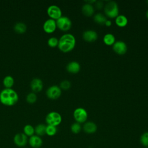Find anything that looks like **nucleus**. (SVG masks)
<instances>
[{
    "label": "nucleus",
    "mask_w": 148,
    "mask_h": 148,
    "mask_svg": "<svg viewBox=\"0 0 148 148\" xmlns=\"http://www.w3.org/2000/svg\"><path fill=\"white\" fill-rule=\"evenodd\" d=\"M57 132V127L47 125H46V134L49 136H54Z\"/></svg>",
    "instance_id": "393cba45"
},
{
    "label": "nucleus",
    "mask_w": 148,
    "mask_h": 148,
    "mask_svg": "<svg viewBox=\"0 0 148 148\" xmlns=\"http://www.w3.org/2000/svg\"><path fill=\"white\" fill-rule=\"evenodd\" d=\"M105 25L106 26V27H110L112 25V21L109 20H107L105 23Z\"/></svg>",
    "instance_id": "2f4dec72"
},
{
    "label": "nucleus",
    "mask_w": 148,
    "mask_h": 148,
    "mask_svg": "<svg viewBox=\"0 0 148 148\" xmlns=\"http://www.w3.org/2000/svg\"><path fill=\"white\" fill-rule=\"evenodd\" d=\"M46 125L43 124H39L37 125L35 128V133L36 135L40 136L46 134Z\"/></svg>",
    "instance_id": "412c9836"
},
{
    "label": "nucleus",
    "mask_w": 148,
    "mask_h": 148,
    "mask_svg": "<svg viewBox=\"0 0 148 148\" xmlns=\"http://www.w3.org/2000/svg\"><path fill=\"white\" fill-rule=\"evenodd\" d=\"M115 23L118 27H124L128 24V19L124 15H119L116 17Z\"/></svg>",
    "instance_id": "a211bd4d"
},
{
    "label": "nucleus",
    "mask_w": 148,
    "mask_h": 148,
    "mask_svg": "<svg viewBox=\"0 0 148 148\" xmlns=\"http://www.w3.org/2000/svg\"><path fill=\"white\" fill-rule=\"evenodd\" d=\"M56 22L57 27L63 31H68L72 27V21L71 19L66 16H61L56 20Z\"/></svg>",
    "instance_id": "39448f33"
},
{
    "label": "nucleus",
    "mask_w": 148,
    "mask_h": 148,
    "mask_svg": "<svg viewBox=\"0 0 148 148\" xmlns=\"http://www.w3.org/2000/svg\"><path fill=\"white\" fill-rule=\"evenodd\" d=\"M14 79L12 76L8 75L3 78V84L7 88H10L14 84Z\"/></svg>",
    "instance_id": "4be33fe9"
},
{
    "label": "nucleus",
    "mask_w": 148,
    "mask_h": 148,
    "mask_svg": "<svg viewBox=\"0 0 148 148\" xmlns=\"http://www.w3.org/2000/svg\"><path fill=\"white\" fill-rule=\"evenodd\" d=\"M62 121V117L61 114L57 112H51L46 116V122L47 125L57 127Z\"/></svg>",
    "instance_id": "20e7f679"
},
{
    "label": "nucleus",
    "mask_w": 148,
    "mask_h": 148,
    "mask_svg": "<svg viewBox=\"0 0 148 148\" xmlns=\"http://www.w3.org/2000/svg\"><path fill=\"white\" fill-rule=\"evenodd\" d=\"M146 17L148 18V10H147V12H146Z\"/></svg>",
    "instance_id": "473e14b6"
},
{
    "label": "nucleus",
    "mask_w": 148,
    "mask_h": 148,
    "mask_svg": "<svg viewBox=\"0 0 148 148\" xmlns=\"http://www.w3.org/2000/svg\"><path fill=\"white\" fill-rule=\"evenodd\" d=\"M47 13L49 16L53 20H57L62 16V11L61 9L57 5H51L48 7Z\"/></svg>",
    "instance_id": "6e6552de"
},
{
    "label": "nucleus",
    "mask_w": 148,
    "mask_h": 148,
    "mask_svg": "<svg viewBox=\"0 0 148 148\" xmlns=\"http://www.w3.org/2000/svg\"><path fill=\"white\" fill-rule=\"evenodd\" d=\"M95 6H96V8H97L98 9H101L103 7V2H102V1H97V2H96Z\"/></svg>",
    "instance_id": "7c9ffc66"
},
{
    "label": "nucleus",
    "mask_w": 148,
    "mask_h": 148,
    "mask_svg": "<svg viewBox=\"0 0 148 148\" xmlns=\"http://www.w3.org/2000/svg\"><path fill=\"white\" fill-rule=\"evenodd\" d=\"M147 3H148V1H147Z\"/></svg>",
    "instance_id": "f704fd0d"
},
{
    "label": "nucleus",
    "mask_w": 148,
    "mask_h": 148,
    "mask_svg": "<svg viewBox=\"0 0 148 148\" xmlns=\"http://www.w3.org/2000/svg\"><path fill=\"white\" fill-rule=\"evenodd\" d=\"M82 12L84 15L90 17L93 15L94 13V8L91 4L86 3L82 8Z\"/></svg>",
    "instance_id": "f3484780"
},
{
    "label": "nucleus",
    "mask_w": 148,
    "mask_h": 148,
    "mask_svg": "<svg viewBox=\"0 0 148 148\" xmlns=\"http://www.w3.org/2000/svg\"><path fill=\"white\" fill-rule=\"evenodd\" d=\"M47 44L51 47H55L58 46V39L56 37H51L48 39Z\"/></svg>",
    "instance_id": "c85d7f7f"
},
{
    "label": "nucleus",
    "mask_w": 148,
    "mask_h": 148,
    "mask_svg": "<svg viewBox=\"0 0 148 148\" xmlns=\"http://www.w3.org/2000/svg\"><path fill=\"white\" fill-rule=\"evenodd\" d=\"M113 50L116 53L119 55H123L127 52V46L126 43L123 41H116L113 45Z\"/></svg>",
    "instance_id": "1a4fd4ad"
},
{
    "label": "nucleus",
    "mask_w": 148,
    "mask_h": 148,
    "mask_svg": "<svg viewBox=\"0 0 148 148\" xmlns=\"http://www.w3.org/2000/svg\"><path fill=\"white\" fill-rule=\"evenodd\" d=\"M76 45L75 36L71 34H65L61 36L58 40V47L64 53H68L72 51Z\"/></svg>",
    "instance_id": "f257e3e1"
},
{
    "label": "nucleus",
    "mask_w": 148,
    "mask_h": 148,
    "mask_svg": "<svg viewBox=\"0 0 148 148\" xmlns=\"http://www.w3.org/2000/svg\"><path fill=\"white\" fill-rule=\"evenodd\" d=\"M71 86V83L68 80H63L60 83V88L64 90H67L70 88Z\"/></svg>",
    "instance_id": "c756f323"
},
{
    "label": "nucleus",
    "mask_w": 148,
    "mask_h": 148,
    "mask_svg": "<svg viewBox=\"0 0 148 148\" xmlns=\"http://www.w3.org/2000/svg\"><path fill=\"white\" fill-rule=\"evenodd\" d=\"M14 143L18 147L25 146L28 142V138L24 133H18L16 134L13 138Z\"/></svg>",
    "instance_id": "9d476101"
},
{
    "label": "nucleus",
    "mask_w": 148,
    "mask_h": 148,
    "mask_svg": "<svg viewBox=\"0 0 148 148\" xmlns=\"http://www.w3.org/2000/svg\"><path fill=\"white\" fill-rule=\"evenodd\" d=\"M24 134L27 136H31L34 135L35 133V128L30 124H27L24 126Z\"/></svg>",
    "instance_id": "b1692460"
},
{
    "label": "nucleus",
    "mask_w": 148,
    "mask_h": 148,
    "mask_svg": "<svg viewBox=\"0 0 148 148\" xmlns=\"http://www.w3.org/2000/svg\"><path fill=\"white\" fill-rule=\"evenodd\" d=\"M83 131L88 134L95 133L97 130V126L96 124L92 121H87L84 123L83 126Z\"/></svg>",
    "instance_id": "4468645a"
},
{
    "label": "nucleus",
    "mask_w": 148,
    "mask_h": 148,
    "mask_svg": "<svg viewBox=\"0 0 148 148\" xmlns=\"http://www.w3.org/2000/svg\"><path fill=\"white\" fill-rule=\"evenodd\" d=\"M46 94L49 98L51 99H56L61 96V89L57 86H51L47 89Z\"/></svg>",
    "instance_id": "0eeeda50"
},
{
    "label": "nucleus",
    "mask_w": 148,
    "mask_h": 148,
    "mask_svg": "<svg viewBox=\"0 0 148 148\" xmlns=\"http://www.w3.org/2000/svg\"><path fill=\"white\" fill-rule=\"evenodd\" d=\"M13 29L18 34H23L27 31V25L23 22H18L14 24Z\"/></svg>",
    "instance_id": "6ab92c4d"
},
{
    "label": "nucleus",
    "mask_w": 148,
    "mask_h": 148,
    "mask_svg": "<svg viewBox=\"0 0 148 148\" xmlns=\"http://www.w3.org/2000/svg\"><path fill=\"white\" fill-rule=\"evenodd\" d=\"M103 41L104 43L108 46H113V45L115 43V37L112 34H106L104 35L103 38Z\"/></svg>",
    "instance_id": "aec40b11"
},
{
    "label": "nucleus",
    "mask_w": 148,
    "mask_h": 148,
    "mask_svg": "<svg viewBox=\"0 0 148 148\" xmlns=\"http://www.w3.org/2000/svg\"><path fill=\"white\" fill-rule=\"evenodd\" d=\"M83 38L86 42H93L97 39L98 34L94 30H87L83 33Z\"/></svg>",
    "instance_id": "f8f14e48"
},
{
    "label": "nucleus",
    "mask_w": 148,
    "mask_h": 148,
    "mask_svg": "<svg viewBox=\"0 0 148 148\" xmlns=\"http://www.w3.org/2000/svg\"><path fill=\"white\" fill-rule=\"evenodd\" d=\"M57 28L56 20L49 18L46 20L43 24V28L45 32L48 34H51L54 32Z\"/></svg>",
    "instance_id": "9b49d317"
},
{
    "label": "nucleus",
    "mask_w": 148,
    "mask_h": 148,
    "mask_svg": "<svg viewBox=\"0 0 148 148\" xmlns=\"http://www.w3.org/2000/svg\"><path fill=\"white\" fill-rule=\"evenodd\" d=\"M94 20L95 23L100 25L105 24V21L107 20L106 17L102 13H97L94 16Z\"/></svg>",
    "instance_id": "5701e85b"
},
{
    "label": "nucleus",
    "mask_w": 148,
    "mask_h": 148,
    "mask_svg": "<svg viewBox=\"0 0 148 148\" xmlns=\"http://www.w3.org/2000/svg\"><path fill=\"white\" fill-rule=\"evenodd\" d=\"M31 90L35 92H38L40 91L43 88V82L39 78L33 79L30 83Z\"/></svg>",
    "instance_id": "ddd939ff"
},
{
    "label": "nucleus",
    "mask_w": 148,
    "mask_h": 148,
    "mask_svg": "<svg viewBox=\"0 0 148 148\" xmlns=\"http://www.w3.org/2000/svg\"><path fill=\"white\" fill-rule=\"evenodd\" d=\"M80 69V65L76 61H71L66 65V70L71 73H77Z\"/></svg>",
    "instance_id": "dca6fc26"
},
{
    "label": "nucleus",
    "mask_w": 148,
    "mask_h": 148,
    "mask_svg": "<svg viewBox=\"0 0 148 148\" xmlns=\"http://www.w3.org/2000/svg\"><path fill=\"white\" fill-rule=\"evenodd\" d=\"M18 100V95L16 91L10 88H4L0 92V102L6 106H12Z\"/></svg>",
    "instance_id": "f03ea898"
},
{
    "label": "nucleus",
    "mask_w": 148,
    "mask_h": 148,
    "mask_svg": "<svg viewBox=\"0 0 148 148\" xmlns=\"http://www.w3.org/2000/svg\"><path fill=\"white\" fill-rule=\"evenodd\" d=\"M145 148H148V147H145Z\"/></svg>",
    "instance_id": "72a5a7b5"
},
{
    "label": "nucleus",
    "mask_w": 148,
    "mask_h": 148,
    "mask_svg": "<svg viewBox=\"0 0 148 148\" xmlns=\"http://www.w3.org/2000/svg\"><path fill=\"white\" fill-rule=\"evenodd\" d=\"M140 143L145 147H148V131L143 133L140 137Z\"/></svg>",
    "instance_id": "bb28decb"
},
{
    "label": "nucleus",
    "mask_w": 148,
    "mask_h": 148,
    "mask_svg": "<svg viewBox=\"0 0 148 148\" xmlns=\"http://www.w3.org/2000/svg\"><path fill=\"white\" fill-rule=\"evenodd\" d=\"M104 12L108 17L116 18L119 12L117 3L114 1H109L105 6Z\"/></svg>",
    "instance_id": "7ed1b4c3"
},
{
    "label": "nucleus",
    "mask_w": 148,
    "mask_h": 148,
    "mask_svg": "<svg viewBox=\"0 0 148 148\" xmlns=\"http://www.w3.org/2000/svg\"><path fill=\"white\" fill-rule=\"evenodd\" d=\"M28 142L29 145L34 148H39L43 143L42 138L38 135H34L30 136Z\"/></svg>",
    "instance_id": "2eb2a0df"
},
{
    "label": "nucleus",
    "mask_w": 148,
    "mask_h": 148,
    "mask_svg": "<svg viewBox=\"0 0 148 148\" xmlns=\"http://www.w3.org/2000/svg\"><path fill=\"white\" fill-rule=\"evenodd\" d=\"M37 100V96L35 92H30L26 97V101L29 103H34Z\"/></svg>",
    "instance_id": "cd10ccee"
},
{
    "label": "nucleus",
    "mask_w": 148,
    "mask_h": 148,
    "mask_svg": "<svg viewBox=\"0 0 148 148\" xmlns=\"http://www.w3.org/2000/svg\"><path fill=\"white\" fill-rule=\"evenodd\" d=\"M73 115L76 122L80 124L86 123L88 117V114L86 110L83 108H76L74 110Z\"/></svg>",
    "instance_id": "423d86ee"
},
{
    "label": "nucleus",
    "mask_w": 148,
    "mask_h": 148,
    "mask_svg": "<svg viewBox=\"0 0 148 148\" xmlns=\"http://www.w3.org/2000/svg\"><path fill=\"white\" fill-rule=\"evenodd\" d=\"M82 128V127L81 126V124L77 122L73 123L71 126V130L72 132L75 134H79L81 131Z\"/></svg>",
    "instance_id": "a878e982"
}]
</instances>
